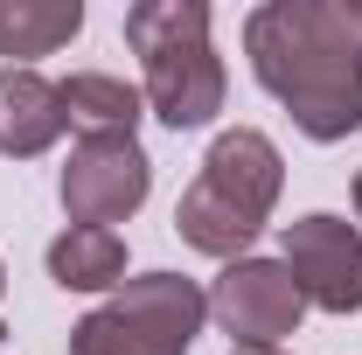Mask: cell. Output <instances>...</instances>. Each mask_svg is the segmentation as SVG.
Instances as JSON below:
<instances>
[{
  "instance_id": "cell-1",
  "label": "cell",
  "mask_w": 362,
  "mask_h": 355,
  "mask_svg": "<svg viewBox=\"0 0 362 355\" xmlns=\"http://www.w3.org/2000/svg\"><path fill=\"white\" fill-rule=\"evenodd\" d=\"M244 49L258 84L293 112V126L320 146L362 126V35L334 0H265L244 21Z\"/></svg>"
},
{
  "instance_id": "cell-2",
  "label": "cell",
  "mask_w": 362,
  "mask_h": 355,
  "mask_svg": "<svg viewBox=\"0 0 362 355\" xmlns=\"http://www.w3.org/2000/svg\"><path fill=\"white\" fill-rule=\"evenodd\" d=\"M279 188H286V161H279V146H272L265 133H251V126L216 133L202 175L188 181V195L175 202L181 244H195V251L237 265V258L251 251V237L265 230Z\"/></svg>"
},
{
  "instance_id": "cell-3",
  "label": "cell",
  "mask_w": 362,
  "mask_h": 355,
  "mask_svg": "<svg viewBox=\"0 0 362 355\" xmlns=\"http://www.w3.org/2000/svg\"><path fill=\"white\" fill-rule=\"evenodd\" d=\"M126 42L146 70V105L175 133H195L223 112V56L209 42L202 0H139L126 7Z\"/></svg>"
},
{
  "instance_id": "cell-4",
  "label": "cell",
  "mask_w": 362,
  "mask_h": 355,
  "mask_svg": "<svg viewBox=\"0 0 362 355\" xmlns=\"http://www.w3.org/2000/svg\"><path fill=\"white\" fill-rule=\"evenodd\" d=\"M209 320V293L181 272H139L70 327V355H188Z\"/></svg>"
},
{
  "instance_id": "cell-5",
  "label": "cell",
  "mask_w": 362,
  "mask_h": 355,
  "mask_svg": "<svg viewBox=\"0 0 362 355\" xmlns=\"http://www.w3.org/2000/svg\"><path fill=\"white\" fill-rule=\"evenodd\" d=\"M209 313L223 320V334L237 349H279L300 313H307V293L293 286L286 258H237L223 265V279L209 286Z\"/></svg>"
},
{
  "instance_id": "cell-6",
  "label": "cell",
  "mask_w": 362,
  "mask_h": 355,
  "mask_svg": "<svg viewBox=\"0 0 362 355\" xmlns=\"http://www.w3.org/2000/svg\"><path fill=\"white\" fill-rule=\"evenodd\" d=\"M153 161L139 153V139H77L70 168H63V209L84 230H112L146 202Z\"/></svg>"
},
{
  "instance_id": "cell-7",
  "label": "cell",
  "mask_w": 362,
  "mask_h": 355,
  "mask_svg": "<svg viewBox=\"0 0 362 355\" xmlns=\"http://www.w3.org/2000/svg\"><path fill=\"white\" fill-rule=\"evenodd\" d=\"M286 272L320 313H362V230L349 216H300L286 223Z\"/></svg>"
},
{
  "instance_id": "cell-8",
  "label": "cell",
  "mask_w": 362,
  "mask_h": 355,
  "mask_svg": "<svg viewBox=\"0 0 362 355\" xmlns=\"http://www.w3.org/2000/svg\"><path fill=\"white\" fill-rule=\"evenodd\" d=\"M70 126L63 112V84H49L42 70H0V153L7 161H35L49 153Z\"/></svg>"
},
{
  "instance_id": "cell-9",
  "label": "cell",
  "mask_w": 362,
  "mask_h": 355,
  "mask_svg": "<svg viewBox=\"0 0 362 355\" xmlns=\"http://www.w3.org/2000/svg\"><path fill=\"white\" fill-rule=\"evenodd\" d=\"M49 279L63 293H119L126 286V237L119 230H84L70 223L49 244Z\"/></svg>"
},
{
  "instance_id": "cell-10",
  "label": "cell",
  "mask_w": 362,
  "mask_h": 355,
  "mask_svg": "<svg viewBox=\"0 0 362 355\" xmlns=\"http://www.w3.org/2000/svg\"><path fill=\"white\" fill-rule=\"evenodd\" d=\"M139 105H146V91H133L126 77H105V70H77L63 84V112L84 139H133Z\"/></svg>"
},
{
  "instance_id": "cell-11",
  "label": "cell",
  "mask_w": 362,
  "mask_h": 355,
  "mask_svg": "<svg viewBox=\"0 0 362 355\" xmlns=\"http://www.w3.org/2000/svg\"><path fill=\"white\" fill-rule=\"evenodd\" d=\"M84 28V0H0V56H56Z\"/></svg>"
},
{
  "instance_id": "cell-12",
  "label": "cell",
  "mask_w": 362,
  "mask_h": 355,
  "mask_svg": "<svg viewBox=\"0 0 362 355\" xmlns=\"http://www.w3.org/2000/svg\"><path fill=\"white\" fill-rule=\"evenodd\" d=\"M349 21H356V35H362V0H349Z\"/></svg>"
},
{
  "instance_id": "cell-13",
  "label": "cell",
  "mask_w": 362,
  "mask_h": 355,
  "mask_svg": "<svg viewBox=\"0 0 362 355\" xmlns=\"http://www.w3.org/2000/svg\"><path fill=\"white\" fill-rule=\"evenodd\" d=\"M230 355H286V349H230Z\"/></svg>"
},
{
  "instance_id": "cell-14",
  "label": "cell",
  "mask_w": 362,
  "mask_h": 355,
  "mask_svg": "<svg viewBox=\"0 0 362 355\" xmlns=\"http://www.w3.org/2000/svg\"><path fill=\"white\" fill-rule=\"evenodd\" d=\"M356 216H362V175H356Z\"/></svg>"
},
{
  "instance_id": "cell-15",
  "label": "cell",
  "mask_w": 362,
  "mask_h": 355,
  "mask_svg": "<svg viewBox=\"0 0 362 355\" xmlns=\"http://www.w3.org/2000/svg\"><path fill=\"white\" fill-rule=\"evenodd\" d=\"M0 293H7V265H0Z\"/></svg>"
}]
</instances>
